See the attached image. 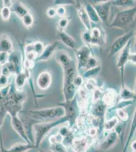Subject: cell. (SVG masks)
I'll return each mask as SVG.
<instances>
[{"label":"cell","instance_id":"ee69618b","mask_svg":"<svg viewBox=\"0 0 136 152\" xmlns=\"http://www.w3.org/2000/svg\"><path fill=\"white\" fill-rule=\"evenodd\" d=\"M83 38L85 40V41L87 43H90L91 41V36L90 35V33L88 32H85L83 35Z\"/></svg>","mask_w":136,"mask_h":152},{"label":"cell","instance_id":"277c9868","mask_svg":"<svg viewBox=\"0 0 136 152\" xmlns=\"http://www.w3.org/2000/svg\"><path fill=\"white\" fill-rule=\"evenodd\" d=\"M29 113L35 119L43 121L45 120L53 119L56 118L60 119L65 116L64 108L61 106L59 107L31 110L29 111Z\"/></svg>","mask_w":136,"mask_h":152},{"label":"cell","instance_id":"5bb4252c","mask_svg":"<svg viewBox=\"0 0 136 152\" xmlns=\"http://www.w3.org/2000/svg\"><path fill=\"white\" fill-rule=\"evenodd\" d=\"M118 135L115 132H111L107 135L100 146V148L103 150H107L110 149L117 142Z\"/></svg>","mask_w":136,"mask_h":152},{"label":"cell","instance_id":"bcb514c9","mask_svg":"<svg viewBox=\"0 0 136 152\" xmlns=\"http://www.w3.org/2000/svg\"><path fill=\"white\" fill-rule=\"evenodd\" d=\"M3 6L9 7L11 8L12 4V1H3Z\"/></svg>","mask_w":136,"mask_h":152},{"label":"cell","instance_id":"ba28073f","mask_svg":"<svg viewBox=\"0 0 136 152\" xmlns=\"http://www.w3.org/2000/svg\"><path fill=\"white\" fill-rule=\"evenodd\" d=\"M11 122L12 127L16 132V133L19 135L26 142L32 143L29 140V138L27 135L24 123L19 119L18 116H12L11 117Z\"/></svg>","mask_w":136,"mask_h":152},{"label":"cell","instance_id":"44dd1931","mask_svg":"<svg viewBox=\"0 0 136 152\" xmlns=\"http://www.w3.org/2000/svg\"><path fill=\"white\" fill-rule=\"evenodd\" d=\"M28 78V75L26 72H21L16 75L15 79V85L17 90L21 91V89L24 86L26 80Z\"/></svg>","mask_w":136,"mask_h":152},{"label":"cell","instance_id":"8d00e7d4","mask_svg":"<svg viewBox=\"0 0 136 152\" xmlns=\"http://www.w3.org/2000/svg\"><path fill=\"white\" fill-rule=\"evenodd\" d=\"M54 3L55 5H75V2L74 1H66V0H57L54 1Z\"/></svg>","mask_w":136,"mask_h":152},{"label":"cell","instance_id":"d6986e66","mask_svg":"<svg viewBox=\"0 0 136 152\" xmlns=\"http://www.w3.org/2000/svg\"><path fill=\"white\" fill-rule=\"evenodd\" d=\"M59 36L60 37V39L62 41L65 45H67L68 47L71 48L73 50L76 51L75 49V41L70 36H69L68 34L64 31H60L59 33Z\"/></svg>","mask_w":136,"mask_h":152},{"label":"cell","instance_id":"7c38bea8","mask_svg":"<svg viewBox=\"0 0 136 152\" xmlns=\"http://www.w3.org/2000/svg\"><path fill=\"white\" fill-rule=\"evenodd\" d=\"M75 52L79 68L80 69L82 67H85L90 57V49L87 46H84L79 50H76Z\"/></svg>","mask_w":136,"mask_h":152},{"label":"cell","instance_id":"3957f363","mask_svg":"<svg viewBox=\"0 0 136 152\" xmlns=\"http://www.w3.org/2000/svg\"><path fill=\"white\" fill-rule=\"evenodd\" d=\"M136 12V7L119 11L109 26L124 29L127 28L134 21Z\"/></svg>","mask_w":136,"mask_h":152},{"label":"cell","instance_id":"ffe728a7","mask_svg":"<svg viewBox=\"0 0 136 152\" xmlns=\"http://www.w3.org/2000/svg\"><path fill=\"white\" fill-rule=\"evenodd\" d=\"M7 113L6 111L4 105L3 99L0 96V143H1V148L3 147V140L2 137V126L3 124L4 120L5 119L6 116L7 115Z\"/></svg>","mask_w":136,"mask_h":152},{"label":"cell","instance_id":"2e32d148","mask_svg":"<svg viewBox=\"0 0 136 152\" xmlns=\"http://www.w3.org/2000/svg\"><path fill=\"white\" fill-rule=\"evenodd\" d=\"M11 10L14 12V14L20 18H22L29 13L28 10L26 9L23 4L18 1L13 2L12 1V4L10 8Z\"/></svg>","mask_w":136,"mask_h":152},{"label":"cell","instance_id":"7bdbcfd3","mask_svg":"<svg viewBox=\"0 0 136 152\" xmlns=\"http://www.w3.org/2000/svg\"><path fill=\"white\" fill-rule=\"evenodd\" d=\"M96 133H97V129L95 127H93L88 130V136L90 137H95L96 135Z\"/></svg>","mask_w":136,"mask_h":152},{"label":"cell","instance_id":"74e56055","mask_svg":"<svg viewBox=\"0 0 136 152\" xmlns=\"http://www.w3.org/2000/svg\"><path fill=\"white\" fill-rule=\"evenodd\" d=\"M9 77L0 75V87L5 86L8 84Z\"/></svg>","mask_w":136,"mask_h":152},{"label":"cell","instance_id":"f1b7e54d","mask_svg":"<svg viewBox=\"0 0 136 152\" xmlns=\"http://www.w3.org/2000/svg\"><path fill=\"white\" fill-rule=\"evenodd\" d=\"M21 19L23 21V24L26 28H29L33 25L34 19L33 16L29 13L24 16Z\"/></svg>","mask_w":136,"mask_h":152},{"label":"cell","instance_id":"60d3db41","mask_svg":"<svg viewBox=\"0 0 136 152\" xmlns=\"http://www.w3.org/2000/svg\"><path fill=\"white\" fill-rule=\"evenodd\" d=\"M47 14L49 18H53L57 14V11L55 9L51 8H49V9L47 10Z\"/></svg>","mask_w":136,"mask_h":152},{"label":"cell","instance_id":"b9f144b4","mask_svg":"<svg viewBox=\"0 0 136 152\" xmlns=\"http://www.w3.org/2000/svg\"><path fill=\"white\" fill-rule=\"evenodd\" d=\"M68 21L65 18H62L60 19L59 23V26L61 28H65L67 26Z\"/></svg>","mask_w":136,"mask_h":152},{"label":"cell","instance_id":"484cf974","mask_svg":"<svg viewBox=\"0 0 136 152\" xmlns=\"http://www.w3.org/2000/svg\"><path fill=\"white\" fill-rule=\"evenodd\" d=\"M106 110V105L102 102H99L95 105L94 107V114L98 117L103 116Z\"/></svg>","mask_w":136,"mask_h":152},{"label":"cell","instance_id":"83f0119b","mask_svg":"<svg viewBox=\"0 0 136 152\" xmlns=\"http://www.w3.org/2000/svg\"><path fill=\"white\" fill-rule=\"evenodd\" d=\"M11 14V10L10 8L3 6L0 12V15L2 20L4 21L8 20L10 18Z\"/></svg>","mask_w":136,"mask_h":152},{"label":"cell","instance_id":"d6a6232c","mask_svg":"<svg viewBox=\"0 0 136 152\" xmlns=\"http://www.w3.org/2000/svg\"><path fill=\"white\" fill-rule=\"evenodd\" d=\"M117 115L119 119L123 121H126L128 120V115L126 111H124L123 109H118L117 110Z\"/></svg>","mask_w":136,"mask_h":152},{"label":"cell","instance_id":"1f68e13d","mask_svg":"<svg viewBox=\"0 0 136 152\" xmlns=\"http://www.w3.org/2000/svg\"><path fill=\"white\" fill-rule=\"evenodd\" d=\"M9 54L5 52L0 53V64L2 66H5L8 62Z\"/></svg>","mask_w":136,"mask_h":152},{"label":"cell","instance_id":"d590c367","mask_svg":"<svg viewBox=\"0 0 136 152\" xmlns=\"http://www.w3.org/2000/svg\"><path fill=\"white\" fill-rule=\"evenodd\" d=\"M59 134L60 135L62 138L68 137L71 133L69 129L65 126H63L62 127H61L60 129L59 130Z\"/></svg>","mask_w":136,"mask_h":152},{"label":"cell","instance_id":"9c48e42d","mask_svg":"<svg viewBox=\"0 0 136 152\" xmlns=\"http://www.w3.org/2000/svg\"><path fill=\"white\" fill-rule=\"evenodd\" d=\"M131 40L128 42L126 46L124 48L122 52L119 56L117 64V66L119 67L121 73L122 77V87L124 86V67L128 61L129 60L130 56V48H131Z\"/></svg>","mask_w":136,"mask_h":152},{"label":"cell","instance_id":"f907efd6","mask_svg":"<svg viewBox=\"0 0 136 152\" xmlns=\"http://www.w3.org/2000/svg\"><path fill=\"white\" fill-rule=\"evenodd\" d=\"M0 53H1V52H0Z\"/></svg>","mask_w":136,"mask_h":152},{"label":"cell","instance_id":"4fadbf2b","mask_svg":"<svg viewBox=\"0 0 136 152\" xmlns=\"http://www.w3.org/2000/svg\"><path fill=\"white\" fill-rule=\"evenodd\" d=\"M59 41H55L52 43L50 44L47 46L44 49L43 51L40 54L38 57L35 59L36 61H44L48 60L53 55L55 49L59 45Z\"/></svg>","mask_w":136,"mask_h":152},{"label":"cell","instance_id":"6da1fadb","mask_svg":"<svg viewBox=\"0 0 136 152\" xmlns=\"http://www.w3.org/2000/svg\"><path fill=\"white\" fill-rule=\"evenodd\" d=\"M67 121V118L64 116L54 121L34 124L32 128L34 134V144L36 148L38 149L43 139L54 127Z\"/></svg>","mask_w":136,"mask_h":152},{"label":"cell","instance_id":"7402d4cb","mask_svg":"<svg viewBox=\"0 0 136 152\" xmlns=\"http://www.w3.org/2000/svg\"><path fill=\"white\" fill-rule=\"evenodd\" d=\"M136 112L135 113L134 116H133L132 121V124L131 125V128L129 130V136L128 137V140H126L125 145H124V148L123 149L122 152H126L128 149V147L129 145L130 142H131V139L133 137V135L134 134L136 130Z\"/></svg>","mask_w":136,"mask_h":152},{"label":"cell","instance_id":"4316f807","mask_svg":"<svg viewBox=\"0 0 136 152\" xmlns=\"http://www.w3.org/2000/svg\"><path fill=\"white\" fill-rule=\"evenodd\" d=\"M58 60L62 67L69 66L72 62V61H71V59L65 53L60 54L58 57Z\"/></svg>","mask_w":136,"mask_h":152},{"label":"cell","instance_id":"f546056e","mask_svg":"<svg viewBox=\"0 0 136 152\" xmlns=\"http://www.w3.org/2000/svg\"><path fill=\"white\" fill-rule=\"evenodd\" d=\"M121 96V98L124 100H129L131 99H134L136 97L135 94L127 89H123Z\"/></svg>","mask_w":136,"mask_h":152},{"label":"cell","instance_id":"8fae6325","mask_svg":"<svg viewBox=\"0 0 136 152\" xmlns=\"http://www.w3.org/2000/svg\"><path fill=\"white\" fill-rule=\"evenodd\" d=\"M36 149L34 144L27 143H18L13 145L10 148L0 147V152H26L32 149Z\"/></svg>","mask_w":136,"mask_h":152},{"label":"cell","instance_id":"681fc988","mask_svg":"<svg viewBox=\"0 0 136 152\" xmlns=\"http://www.w3.org/2000/svg\"><path fill=\"white\" fill-rule=\"evenodd\" d=\"M45 152V151H43L39 150V152Z\"/></svg>","mask_w":136,"mask_h":152},{"label":"cell","instance_id":"4dcf8cb0","mask_svg":"<svg viewBox=\"0 0 136 152\" xmlns=\"http://www.w3.org/2000/svg\"><path fill=\"white\" fill-rule=\"evenodd\" d=\"M133 1H128V0H118L113 1L112 4L114 5L121 6H127L132 5L134 3Z\"/></svg>","mask_w":136,"mask_h":152},{"label":"cell","instance_id":"52a82bcc","mask_svg":"<svg viewBox=\"0 0 136 152\" xmlns=\"http://www.w3.org/2000/svg\"><path fill=\"white\" fill-rule=\"evenodd\" d=\"M92 143V137L87 136L73 139L72 147L74 152H86Z\"/></svg>","mask_w":136,"mask_h":152},{"label":"cell","instance_id":"e575fe53","mask_svg":"<svg viewBox=\"0 0 136 152\" xmlns=\"http://www.w3.org/2000/svg\"><path fill=\"white\" fill-rule=\"evenodd\" d=\"M96 59L93 57H90L88 61L86 62L85 66L87 69H90L91 68L95 67L96 65Z\"/></svg>","mask_w":136,"mask_h":152},{"label":"cell","instance_id":"ab89813d","mask_svg":"<svg viewBox=\"0 0 136 152\" xmlns=\"http://www.w3.org/2000/svg\"><path fill=\"white\" fill-rule=\"evenodd\" d=\"M57 13L60 16H64L65 14V9L64 7L60 6L57 8Z\"/></svg>","mask_w":136,"mask_h":152},{"label":"cell","instance_id":"30bf717a","mask_svg":"<svg viewBox=\"0 0 136 152\" xmlns=\"http://www.w3.org/2000/svg\"><path fill=\"white\" fill-rule=\"evenodd\" d=\"M110 4L111 2L108 1L93 6L100 19L105 23H107L108 19Z\"/></svg>","mask_w":136,"mask_h":152},{"label":"cell","instance_id":"f35d334b","mask_svg":"<svg viewBox=\"0 0 136 152\" xmlns=\"http://www.w3.org/2000/svg\"><path fill=\"white\" fill-rule=\"evenodd\" d=\"M1 75L3 76L9 77V76L11 74L8 67L6 66H2V69H1Z\"/></svg>","mask_w":136,"mask_h":152},{"label":"cell","instance_id":"836d02e7","mask_svg":"<svg viewBox=\"0 0 136 152\" xmlns=\"http://www.w3.org/2000/svg\"><path fill=\"white\" fill-rule=\"evenodd\" d=\"M100 66L91 68L90 69H89V70L87 71L86 72H85V77H88L90 76L95 75L97 73H98V72L100 71Z\"/></svg>","mask_w":136,"mask_h":152},{"label":"cell","instance_id":"7dc6e473","mask_svg":"<svg viewBox=\"0 0 136 152\" xmlns=\"http://www.w3.org/2000/svg\"><path fill=\"white\" fill-rule=\"evenodd\" d=\"M131 148L132 150L134 152H136V141L134 140L131 144Z\"/></svg>","mask_w":136,"mask_h":152},{"label":"cell","instance_id":"9a60e30c","mask_svg":"<svg viewBox=\"0 0 136 152\" xmlns=\"http://www.w3.org/2000/svg\"><path fill=\"white\" fill-rule=\"evenodd\" d=\"M51 76L47 72H44L38 76L37 85L42 90L46 89L50 86L51 83Z\"/></svg>","mask_w":136,"mask_h":152},{"label":"cell","instance_id":"c3c4849f","mask_svg":"<svg viewBox=\"0 0 136 152\" xmlns=\"http://www.w3.org/2000/svg\"><path fill=\"white\" fill-rule=\"evenodd\" d=\"M129 59L131 60L132 62H133L134 64H136V54H133L132 55H130Z\"/></svg>","mask_w":136,"mask_h":152},{"label":"cell","instance_id":"e0dca14e","mask_svg":"<svg viewBox=\"0 0 136 152\" xmlns=\"http://www.w3.org/2000/svg\"><path fill=\"white\" fill-rule=\"evenodd\" d=\"M77 12L78 16L80 19L81 20L82 23L85 25L87 29L90 31L91 29V25H90V20L88 18V15L86 13L85 9L82 7L81 4L78 6Z\"/></svg>","mask_w":136,"mask_h":152},{"label":"cell","instance_id":"ac0fdd59","mask_svg":"<svg viewBox=\"0 0 136 152\" xmlns=\"http://www.w3.org/2000/svg\"><path fill=\"white\" fill-rule=\"evenodd\" d=\"M13 45L10 39L6 37L0 39V52L10 54L13 52Z\"/></svg>","mask_w":136,"mask_h":152},{"label":"cell","instance_id":"7a4b0ae2","mask_svg":"<svg viewBox=\"0 0 136 152\" xmlns=\"http://www.w3.org/2000/svg\"><path fill=\"white\" fill-rule=\"evenodd\" d=\"M64 70V93L65 101H70L74 98L75 88L74 84L75 78V66L74 62H71L69 66L63 67Z\"/></svg>","mask_w":136,"mask_h":152},{"label":"cell","instance_id":"d4e9b609","mask_svg":"<svg viewBox=\"0 0 136 152\" xmlns=\"http://www.w3.org/2000/svg\"><path fill=\"white\" fill-rule=\"evenodd\" d=\"M50 149L52 152H68L65 145L62 142L50 144Z\"/></svg>","mask_w":136,"mask_h":152},{"label":"cell","instance_id":"8992f818","mask_svg":"<svg viewBox=\"0 0 136 152\" xmlns=\"http://www.w3.org/2000/svg\"><path fill=\"white\" fill-rule=\"evenodd\" d=\"M134 31L132 30L125 35L119 37L114 42L111 47L110 52L109 54L108 58H111L113 56L119 52L122 48H124L131 38L134 35Z\"/></svg>","mask_w":136,"mask_h":152},{"label":"cell","instance_id":"cb8c5ba5","mask_svg":"<svg viewBox=\"0 0 136 152\" xmlns=\"http://www.w3.org/2000/svg\"><path fill=\"white\" fill-rule=\"evenodd\" d=\"M119 123L118 119L116 117H113L111 119L105 121L104 124V127L106 131H111L115 128L116 125Z\"/></svg>","mask_w":136,"mask_h":152},{"label":"cell","instance_id":"603a6c76","mask_svg":"<svg viewBox=\"0 0 136 152\" xmlns=\"http://www.w3.org/2000/svg\"><path fill=\"white\" fill-rule=\"evenodd\" d=\"M85 9L88 15L90 20H91L94 23H98L100 21V19L99 18L98 14L93 6L90 4L87 3Z\"/></svg>","mask_w":136,"mask_h":152},{"label":"cell","instance_id":"f6af8a7d","mask_svg":"<svg viewBox=\"0 0 136 152\" xmlns=\"http://www.w3.org/2000/svg\"><path fill=\"white\" fill-rule=\"evenodd\" d=\"M82 78L80 77H79V76H78V77L75 78V79H74V85H77V86H80L82 84Z\"/></svg>","mask_w":136,"mask_h":152},{"label":"cell","instance_id":"5b68a950","mask_svg":"<svg viewBox=\"0 0 136 152\" xmlns=\"http://www.w3.org/2000/svg\"><path fill=\"white\" fill-rule=\"evenodd\" d=\"M59 105L64 108L65 116L67 119L70 128H72L78 117V106L76 98L74 97L70 101L59 103Z\"/></svg>","mask_w":136,"mask_h":152}]
</instances>
